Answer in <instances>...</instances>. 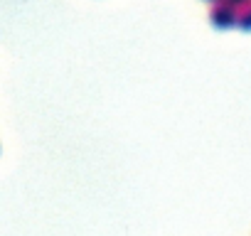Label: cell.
Instances as JSON below:
<instances>
[{"label":"cell","mask_w":251,"mask_h":236,"mask_svg":"<svg viewBox=\"0 0 251 236\" xmlns=\"http://www.w3.org/2000/svg\"><path fill=\"white\" fill-rule=\"evenodd\" d=\"M212 23L217 27H234L236 25V8L226 5L224 0H217V5L212 8Z\"/></svg>","instance_id":"6da1fadb"},{"label":"cell","mask_w":251,"mask_h":236,"mask_svg":"<svg viewBox=\"0 0 251 236\" xmlns=\"http://www.w3.org/2000/svg\"><path fill=\"white\" fill-rule=\"evenodd\" d=\"M236 25L241 30H251V3L236 10Z\"/></svg>","instance_id":"7a4b0ae2"},{"label":"cell","mask_w":251,"mask_h":236,"mask_svg":"<svg viewBox=\"0 0 251 236\" xmlns=\"http://www.w3.org/2000/svg\"><path fill=\"white\" fill-rule=\"evenodd\" d=\"M224 3L239 10V8H244V5H249V3H251V0H224Z\"/></svg>","instance_id":"3957f363"}]
</instances>
